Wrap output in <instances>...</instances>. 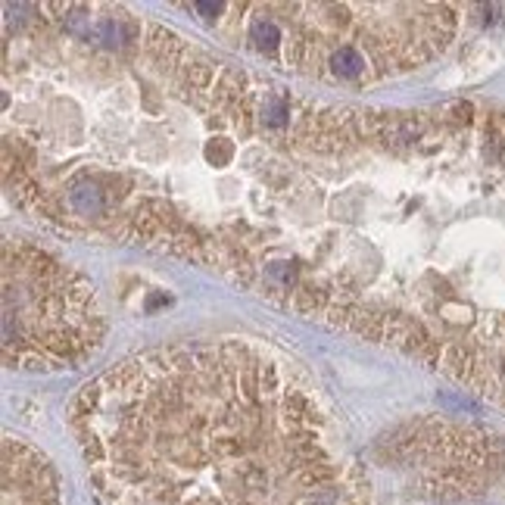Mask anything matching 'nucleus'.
<instances>
[{"label": "nucleus", "mask_w": 505, "mask_h": 505, "mask_svg": "<svg viewBox=\"0 0 505 505\" xmlns=\"http://www.w3.org/2000/svg\"><path fill=\"white\" fill-rule=\"evenodd\" d=\"M4 505H63L53 465L16 437H4Z\"/></svg>", "instance_id": "nucleus-5"}, {"label": "nucleus", "mask_w": 505, "mask_h": 505, "mask_svg": "<svg viewBox=\"0 0 505 505\" xmlns=\"http://www.w3.org/2000/svg\"><path fill=\"white\" fill-rule=\"evenodd\" d=\"M228 47L321 84H368L430 66L459 38L461 4H175Z\"/></svg>", "instance_id": "nucleus-2"}, {"label": "nucleus", "mask_w": 505, "mask_h": 505, "mask_svg": "<svg viewBox=\"0 0 505 505\" xmlns=\"http://www.w3.org/2000/svg\"><path fill=\"white\" fill-rule=\"evenodd\" d=\"M103 337V306L91 281L38 243L6 237L4 365L13 371L78 368Z\"/></svg>", "instance_id": "nucleus-3"}, {"label": "nucleus", "mask_w": 505, "mask_h": 505, "mask_svg": "<svg viewBox=\"0 0 505 505\" xmlns=\"http://www.w3.org/2000/svg\"><path fill=\"white\" fill-rule=\"evenodd\" d=\"M69 424L106 505H365L315 387L243 337L122 359Z\"/></svg>", "instance_id": "nucleus-1"}, {"label": "nucleus", "mask_w": 505, "mask_h": 505, "mask_svg": "<svg viewBox=\"0 0 505 505\" xmlns=\"http://www.w3.org/2000/svg\"><path fill=\"white\" fill-rule=\"evenodd\" d=\"M390 449L402 468L415 471L430 493H474L505 471V437L424 418L396 430Z\"/></svg>", "instance_id": "nucleus-4"}]
</instances>
